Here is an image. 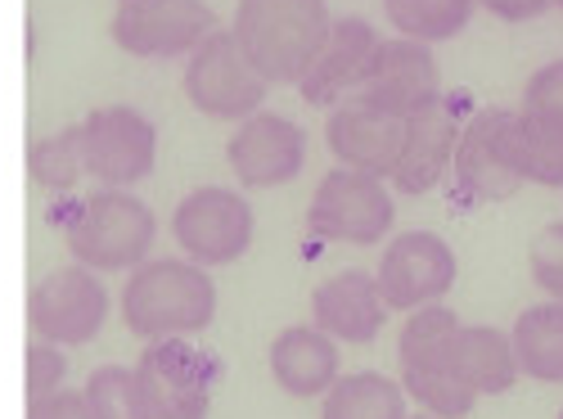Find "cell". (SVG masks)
Wrapping results in <instances>:
<instances>
[{
  "label": "cell",
  "mask_w": 563,
  "mask_h": 419,
  "mask_svg": "<svg viewBox=\"0 0 563 419\" xmlns=\"http://www.w3.org/2000/svg\"><path fill=\"white\" fill-rule=\"evenodd\" d=\"M379 45V32H374L365 19H334L330 36H324L320 55L311 59V68L302 73L298 90L302 100L316 109H339L356 96V86L365 77V64Z\"/></svg>",
  "instance_id": "obj_17"
},
{
  "label": "cell",
  "mask_w": 563,
  "mask_h": 419,
  "mask_svg": "<svg viewBox=\"0 0 563 419\" xmlns=\"http://www.w3.org/2000/svg\"><path fill=\"white\" fill-rule=\"evenodd\" d=\"M64 375H68V356H64V348L45 343V339H32V343H27V401H36V397H45V393L64 388Z\"/></svg>",
  "instance_id": "obj_29"
},
{
  "label": "cell",
  "mask_w": 563,
  "mask_h": 419,
  "mask_svg": "<svg viewBox=\"0 0 563 419\" xmlns=\"http://www.w3.org/2000/svg\"><path fill=\"white\" fill-rule=\"evenodd\" d=\"M509 113L514 109H478L460 126L451 176H455V190L468 203H500V199H514L523 190V176L514 172L509 150H505Z\"/></svg>",
  "instance_id": "obj_15"
},
{
  "label": "cell",
  "mask_w": 563,
  "mask_h": 419,
  "mask_svg": "<svg viewBox=\"0 0 563 419\" xmlns=\"http://www.w3.org/2000/svg\"><path fill=\"white\" fill-rule=\"evenodd\" d=\"M528 271L537 279V289H545L554 302H563V221H550L532 240Z\"/></svg>",
  "instance_id": "obj_28"
},
{
  "label": "cell",
  "mask_w": 563,
  "mask_h": 419,
  "mask_svg": "<svg viewBox=\"0 0 563 419\" xmlns=\"http://www.w3.org/2000/svg\"><path fill=\"white\" fill-rule=\"evenodd\" d=\"M474 5L478 0H384V14L406 41L433 45L460 36L474 19Z\"/></svg>",
  "instance_id": "obj_25"
},
{
  "label": "cell",
  "mask_w": 563,
  "mask_h": 419,
  "mask_svg": "<svg viewBox=\"0 0 563 419\" xmlns=\"http://www.w3.org/2000/svg\"><path fill=\"white\" fill-rule=\"evenodd\" d=\"M451 365L455 379L474 397H500L519 384V361H514L509 334L492 330V324H455L451 334Z\"/></svg>",
  "instance_id": "obj_21"
},
{
  "label": "cell",
  "mask_w": 563,
  "mask_h": 419,
  "mask_svg": "<svg viewBox=\"0 0 563 419\" xmlns=\"http://www.w3.org/2000/svg\"><path fill=\"white\" fill-rule=\"evenodd\" d=\"M104 320H109V289L100 285V275L81 262L45 271L27 294L32 334L55 348L90 343L104 330Z\"/></svg>",
  "instance_id": "obj_5"
},
{
  "label": "cell",
  "mask_w": 563,
  "mask_h": 419,
  "mask_svg": "<svg viewBox=\"0 0 563 419\" xmlns=\"http://www.w3.org/2000/svg\"><path fill=\"white\" fill-rule=\"evenodd\" d=\"M559 419H563V410H559Z\"/></svg>",
  "instance_id": "obj_36"
},
{
  "label": "cell",
  "mask_w": 563,
  "mask_h": 419,
  "mask_svg": "<svg viewBox=\"0 0 563 419\" xmlns=\"http://www.w3.org/2000/svg\"><path fill=\"white\" fill-rule=\"evenodd\" d=\"M438 100H442V68H438L429 45L406 41V36H388V41L374 45L365 77L352 96V104L397 118V122L415 118L419 109H429Z\"/></svg>",
  "instance_id": "obj_8"
},
{
  "label": "cell",
  "mask_w": 563,
  "mask_h": 419,
  "mask_svg": "<svg viewBox=\"0 0 563 419\" xmlns=\"http://www.w3.org/2000/svg\"><path fill=\"white\" fill-rule=\"evenodd\" d=\"M81 154L86 176H96L104 190H126L145 180L158 163V131L154 122L131 104H104L90 109L81 122Z\"/></svg>",
  "instance_id": "obj_10"
},
{
  "label": "cell",
  "mask_w": 563,
  "mask_h": 419,
  "mask_svg": "<svg viewBox=\"0 0 563 419\" xmlns=\"http://www.w3.org/2000/svg\"><path fill=\"white\" fill-rule=\"evenodd\" d=\"M27 419H96V415H90L86 393L55 388V393H45V397L27 401Z\"/></svg>",
  "instance_id": "obj_31"
},
{
  "label": "cell",
  "mask_w": 563,
  "mask_h": 419,
  "mask_svg": "<svg viewBox=\"0 0 563 419\" xmlns=\"http://www.w3.org/2000/svg\"><path fill=\"white\" fill-rule=\"evenodd\" d=\"M455 249L433 230H406L384 249V262L374 271L388 311H419L433 307L455 289Z\"/></svg>",
  "instance_id": "obj_13"
},
{
  "label": "cell",
  "mask_w": 563,
  "mask_h": 419,
  "mask_svg": "<svg viewBox=\"0 0 563 419\" xmlns=\"http://www.w3.org/2000/svg\"><path fill=\"white\" fill-rule=\"evenodd\" d=\"M460 316L446 307H419L401 324L397 339V361H401V393L419 401V410L442 415V419H464L478 406V397L455 379L451 365V334Z\"/></svg>",
  "instance_id": "obj_4"
},
{
  "label": "cell",
  "mask_w": 563,
  "mask_h": 419,
  "mask_svg": "<svg viewBox=\"0 0 563 419\" xmlns=\"http://www.w3.org/2000/svg\"><path fill=\"white\" fill-rule=\"evenodd\" d=\"M523 109H541V113H563V59L537 68L528 77L523 90Z\"/></svg>",
  "instance_id": "obj_30"
},
{
  "label": "cell",
  "mask_w": 563,
  "mask_h": 419,
  "mask_svg": "<svg viewBox=\"0 0 563 419\" xmlns=\"http://www.w3.org/2000/svg\"><path fill=\"white\" fill-rule=\"evenodd\" d=\"M172 235L195 266H230L253 244V208L230 185H199L176 203Z\"/></svg>",
  "instance_id": "obj_9"
},
{
  "label": "cell",
  "mask_w": 563,
  "mask_h": 419,
  "mask_svg": "<svg viewBox=\"0 0 563 419\" xmlns=\"http://www.w3.org/2000/svg\"><path fill=\"white\" fill-rule=\"evenodd\" d=\"M410 419H442V415H429V410H419V415H410Z\"/></svg>",
  "instance_id": "obj_33"
},
{
  "label": "cell",
  "mask_w": 563,
  "mask_h": 419,
  "mask_svg": "<svg viewBox=\"0 0 563 419\" xmlns=\"http://www.w3.org/2000/svg\"><path fill=\"white\" fill-rule=\"evenodd\" d=\"M478 5H487L505 23H528V19H541L554 0H478Z\"/></svg>",
  "instance_id": "obj_32"
},
{
  "label": "cell",
  "mask_w": 563,
  "mask_h": 419,
  "mask_svg": "<svg viewBox=\"0 0 563 419\" xmlns=\"http://www.w3.org/2000/svg\"><path fill=\"white\" fill-rule=\"evenodd\" d=\"M393 217H397V208H393V195L379 176L334 167L311 195L307 230L316 240H330V244L369 249L393 230Z\"/></svg>",
  "instance_id": "obj_7"
},
{
  "label": "cell",
  "mask_w": 563,
  "mask_h": 419,
  "mask_svg": "<svg viewBox=\"0 0 563 419\" xmlns=\"http://www.w3.org/2000/svg\"><path fill=\"white\" fill-rule=\"evenodd\" d=\"M109 32L131 59H176L195 55L217 32V14L203 0H140V5H118Z\"/></svg>",
  "instance_id": "obj_12"
},
{
  "label": "cell",
  "mask_w": 563,
  "mask_h": 419,
  "mask_svg": "<svg viewBox=\"0 0 563 419\" xmlns=\"http://www.w3.org/2000/svg\"><path fill=\"white\" fill-rule=\"evenodd\" d=\"M388 320V302L369 271H339L311 294V324L334 343H374Z\"/></svg>",
  "instance_id": "obj_18"
},
{
  "label": "cell",
  "mask_w": 563,
  "mask_h": 419,
  "mask_svg": "<svg viewBox=\"0 0 563 419\" xmlns=\"http://www.w3.org/2000/svg\"><path fill=\"white\" fill-rule=\"evenodd\" d=\"M554 5H559V10H563V0H554Z\"/></svg>",
  "instance_id": "obj_35"
},
{
  "label": "cell",
  "mask_w": 563,
  "mask_h": 419,
  "mask_svg": "<svg viewBox=\"0 0 563 419\" xmlns=\"http://www.w3.org/2000/svg\"><path fill=\"white\" fill-rule=\"evenodd\" d=\"M455 140H460V122L451 100L442 96L438 104L419 109L415 118H406L401 126V150L393 163V185L401 195H429L433 185H442L451 176V158H455Z\"/></svg>",
  "instance_id": "obj_16"
},
{
  "label": "cell",
  "mask_w": 563,
  "mask_h": 419,
  "mask_svg": "<svg viewBox=\"0 0 563 419\" xmlns=\"http://www.w3.org/2000/svg\"><path fill=\"white\" fill-rule=\"evenodd\" d=\"M514 343V361H519V375L537 379V384H563V302H541L528 307L509 330Z\"/></svg>",
  "instance_id": "obj_23"
},
{
  "label": "cell",
  "mask_w": 563,
  "mask_h": 419,
  "mask_svg": "<svg viewBox=\"0 0 563 419\" xmlns=\"http://www.w3.org/2000/svg\"><path fill=\"white\" fill-rule=\"evenodd\" d=\"M505 150L523 185L532 180L541 190H563V113L514 109L505 126Z\"/></svg>",
  "instance_id": "obj_22"
},
{
  "label": "cell",
  "mask_w": 563,
  "mask_h": 419,
  "mask_svg": "<svg viewBox=\"0 0 563 419\" xmlns=\"http://www.w3.org/2000/svg\"><path fill=\"white\" fill-rule=\"evenodd\" d=\"M217 316V285L190 257L140 262L122 285V324L135 339H190Z\"/></svg>",
  "instance_id": "obj_1"
},
{
  "label": "cell",
  "mask_w": 563,
  "mask_h": 419,
  "mask_svg": "<svg viewBox=\"0 0 563 419\" xmlns=\"http://www.w3.org/2000/svg\"><path fill=\"white\" fill-rule=\"evenodd\" d=\"M330 27L324 0H240L230 36L271 86H298Z\"/></svg>",
  "instance_id": "obj_2"
},
{
  "label": "cell",
  "mask_w": 563,
  "mask_h": 419,
  "mask_svg": "<svg viewBox=\"0 0 563 419\" xmlns=\"http://www.w3.org/2000/svg\"><path fill=\"white\" fill-rule=\"evenodd\" d=\"M27 172L41 190L68 195L73 185L86 176V154H81V126H64L55 135H41L27 150Z\"/></svg>",
  "instance_id": "obj_26"
},
{
  "label": "cell",
  "mask_w": 563,
  "mask_h": 419,
  "mask_svg": "<svg viewBox=\"0 0 563 419\" xmlns=\"http://www.w3.org/2000/svg\"><path fill=\"white\" fill-rule=\"evenodd\" d=\"M68 253L90 271H135L150 262V249L158 240V217L145 199L126 190H100L90 195L68 221H64Z\"/></svg>",
  "instance_id": "obj_3"
},
{
  "label": "cell",
  "mask_w": 563,
  "mask_h": 419,
  "mask_svg": "<svg viewBox=\"0 0 563 419\" xmlns=\"http://www.w3.org/2000/svg\"><path fill=\"white\" fill-rule=\"evenodd\" d=\"M154 419H208L217 393V361L190 339H154L135 361Z\"/></svg>",
  "instance_id": "obj_11"
},
{
  "label": "cell",
  "mask_w": 563,
  "mask_h": 419,
  "mask_svg": "<svg viewBox=\"0 0 563 419\" xmlns=\"http://www.w3.org/2000/svg\"><path fill=\"white\" fill-rule=\"evenodd\" d=\"M185 96H190V104L203 118L244 122V118L262 113V104L271 96V81L249 64L240 41L217 27L190 55V64H185Z\"/></svg>",
  "instance_id": "obj_6"
},
{
  "label": "cell",
  "mask_w": 563,
  "mask_h": 419,
  "mask_svg": "<svg viewBox=\"0 0 563 419\" xmlns=\"http://www.w3.org/2000/svg\"><path fill=\"white\" fill-rule=\"evenodd\" d=\"M118 5H140V0H118Z\"/></svg>",
  "instance_id": "obj_34"
},
{
  "label": "cell",
  "mask_w": 563,
  "mask_h": 419,
  "mask_svg": "<svg viewBox=\"0 0 563 419\" xmlns=\"http://www.w3.org/2000/svg\"><path fill=\"white\" fill-rule=\"evenodd\" d=\"M271 379L289 397H324L339 379V343L316 324H289L271 343Z\"/></svg>",
  "instance_id": "obj_20"
},
{
  "label": "cell",
  "mask_w": 563,
  "mask_h": 419,
  "mask_svg": "<svg viewBox=\"0 0 563 419\" xmlns=\"http://www.w3.org/2000/svg\"><path fill=\"white\" fill-rule=\"evenodd\" d=\"M401 126L397 118L369 113L361 104H339L330 109V122H324V145L339 158V167L347 172H365V176H393L397 150H401Z\"/></svg>",
  "instance_id": "obj_19"
},
{
  "label": "cell",
  "mask_w": 563,
  "mask_h": 419,
  "mask_svg": "<svg viewBox=\"0 0 563 419\" xmlns=\"http://www.w3.org/2000/svg\"><path fill=\"white\" fill-rule=\"evenodd\" d=\"M81 393H86L96 419H154L145 388H140L135 370H126V365H100Z\"/></svg>",
  "instance_id": "obj_27"
},
{
  "label": "cell",
  "mask_w": 563,
  "mask_h": 419,
  "mask_svg": "<svg viewBox=\"0 0 563 419\" xmlns=\"http://www.w3.org/2000/svg\"><path fill=\"white\" fill-rule=\"evenodd\" d=\"M320 419H410V410L401 384H393L388 375H374V370H356V375L330 384Z\"/></svg>",
  "instance_id": "obj_24"
},
{
  "label": "cell",
  "mask_w": 563,
  "mask_h": 419,
  "mask_svg": "<svg viewBox=\"0 0 563 419\" xmlns=\"http://www.w3.org/2000/svg\"><path fill=\"white\" fill-rule=\"evenodd\" d=\"M225 163L244 190L294 185L307 167V135L285 113H253L225 140Z\"/></svg>",
  "instance_id": "obj_14"
}]
</instances>
